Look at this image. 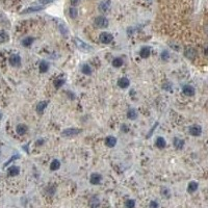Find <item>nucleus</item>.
<instances>
[{
    "label": "nucleus",
    "mask_w": 208,
    "mask_h": 208,
    "mask_svg": "<svg viewBox=\"0 0 208 208\" xmlns=\"http://www.w3.org/2000/svg\"><path fill=\"white\" fill-rule=\"evenodd\" d=\"M19 157H20V156H19V155H15V156H13V157H11V159H9V160H7L6 163H5V165H5V167H6V165H9V163H11V161H14L15 159H18Z\"/></svg>",
    "instance_id": "obj_35"
},
{
    "label": "nucleus",
    "mask_w": 208,
    "mask_h": 208,
    "mask_svg": "<svg viewBox=\"0 0 208 208\" xmlns=\"http://www.w3.org/2000/svg\"><path fill=\"white\" fill-rule=\"evenodd\" d=\"M99 204H100V201H99L98 198H97V197H93L91 200H89V206H91L92 208L98 207Z\"/></svg>",
    "instance_id": "obj_30"
},
{
    "label": "nucleus",
    "mask_w": 208,
    "mask_h": 208,
    "mask_svg": "<svg viewBox=\"0 0 208 208\" xmlns=\"http://www.w3.org/2000/svg\"><path fill=\"white\" fill-rule=\"evenodd\" d=\"M99 40H100V42L102 44L107 45V44H110L112 41H114V35H112L110 32L103 31V32H101L100 35H99Z\"/></svg>",
    "instance_id": "obj_3"
},
{
    "label": "nucleus",
    "mask_w": 208,
    "mask_h": 208,
    "mask_svg": "<svg viewBox=\"0 0 208 208\" xmlns=\"http://www.w3.org/2000/svg\"><path fill=\"white\" fill-rule=\"evenodd\" d=\"M184 145H185L184 141L179 138V137H175L174 140H173V146H174L175 149H177V150H182Z\"/></svg>",
    "instance_id": "obj_15"
},
{
    "label": "nucleus",
    "mask_w": 208,
    "mask_h": 208,
    "mask_svg": "<svg viewBox=\"0 0 208 208\" xmlns=\"http://www.w3.org/2000/svg\"><path fill=\"white\" fill-rule=\"evenodd\" d=\"M9 65L14 68H19L21 66V56L19 54H11L9 56Z\"/></svg>",
    "instance_id": "obj_7"
},
{
    "label": "nucleus",
    "mask_w": 208,
    "mask_h": 208,
    "mask_svg": "<svg viewBox=\"0 0 208 208\" xmlns=\"http://www.w3.org/2000/svg\"><path fill=\"white\" fill-rule=\"evenodd\" d=\"M118 85H119V87H121V89H125L130 85V81H129V79L127 77H122L118 80Z\"/></svg>",
    "instance_id": "obj_13"
},
{
    "label": "nucleus",
    "mask_w": 208,
    "mask_h": 208,
    "mask_svg": "<svg viewBox=\"0 0 208 208\" xmlns=\"http://www.w3.org/2000/svg\"><path fill=\"white\" fill-rule=\"evenodd\" d=\"M9 40V35L5 30H0V44L6 43Z\"/></svg>",
    "instance_id": "obj_24"
},
{
    "label": "nucleus",
    "mask_w": 208,
    "mask_h": 208,
    "mask_svg": "<svg viewBox=\"0 0 208 208\" xmlns=\"http://www.w3.org/2000/svg\"><path fill=\"white\" fill-rule=\"evenodd\" d=\"M140 55L142 58H148L151 55V48L149 46H144L140 50Z\"/></svg>",
    "instance_id": "obj_12"
},
{
    "label": "nucleus",
    "mask_w": 208,
    "mask_h": 208,
    "mask_svg": "<svg viewBox=\"0 0 208 208\" xmlns=\"http://www.w3.org/2000/svg\"><path fill=\"white\" fill-rule=\"evenodd\" d=\"M43 9H44L43 5H35V6H30V7H28V9H24V11H23L21 14L24 15V14H30V13H35V11H42Z\"/></svg>",
    "instance_id": "obj_14"
},
{
    "label": "nucleus",
    "mask_w": 208,
    "mask_h": 208,
    "mask_svg": "<svg viewBox=\"0 0 208 208\" xmlns=\"http://www.w3.org/2000/svg\"><path fill=\"white\" fill-rule=\"evenodd\" d=\"M1 118H2V114H1V112H0V120H1Z\"/></svg>",
    "instance_id": "obj_41"
},
{
    "label": "nucleus",
    "mask_w": 208,
    "mask_h": 208,
    "mask_svg": "<svg viewBox=\"0 0 208 208\" xmlns=\"http://www.w3.org/2000/svg\"><path fill=\"white\" fill-rule=\"evenodd\" d=\"M182 93L183 95H185L186 97H192L195 95V89L194 87L190 84H186L182 87Z\"/></svg>",
    "instance_id": "obj_11"
},
{
    "label": "nucleus",
    "mask_w": 208,
    "mask_h": 208,
    "mask_svg": "<svg viewBox=\"0 0 208 208\" xmlns=\"http://www.w3.org/2000/svg\"><path fill=\"white\" fill-rule=\"evenodd\" d=\"M121 130L123 131L124 133H127L129 132V127L126 124H123V125H121Z\"/></svg>",
    "instance_id": "obj_34"
},
{
    "label": "nucleus",
    "mask_w": 208,
    "mask_h": 208,
    "mask_svg": "<svg viewBox=\"0 0 208 208\" xmlns=\"http://www.w3.org/2000/svg\"><path fill=\"white\" fill-rule=\"evenodd\" d=\"M101 181H102V176L99 173H93L89 177V182L93 185H98L101 183Z\"/></svg>",
    "instance_id": "obj_9"
},
{
    "label": "nucleus",
    "mask_w": 208,
    "mask_h": 208,
    "mask_svg": "<svg viewBox=\"0 0 208 208\" xmlns=\"http://www.w3.org/2000/svg\"><path fill=\"white\" fill-rule=\"evenodd\" d=\"M65 82H66V79H65L64 77H57L54 79V81H53V85H54L55 89H60V87H62V85L65 84Z\"/></svg>",
    "instance_id": "obj_19"
},
{
    "label": "nucleus",
    "mask_w": 208,
    "mask_h": 208,
    "mask_svg": "<svg viewBox=\"0 0 208 208\" xmlns=\"http://www.w3.org/2000/svg\"><path fill=\"white\" fill-rule=\"evenodd\" d=\"M28 130V127L25 124H18L16 127V131L19 135H24Z\"/></svg>",
    "instance_id": "obj_18"
},
{
    "label": "nucleus",
    "mask_w": 208,
    "mask_h": 208,
    "mask_svg": "<svg viewBox=\"0 0 208 208\" xmlns=\"http://www.w3.org/2000/svg\"><path fill=\"white\" fill-rule=\"evenodd\" d=\"M197 54H198L197 50H196L194 47H192V46H188V47H186V48L184 49V56L190 60H194L195 58L197 57Z\"/></svg>",
    "instance_id": "obj_4"
},
{
    "label": "nucleus",
    "mask_w": 208,
    "mask_h": 208,
    "mask_svg": "<svg viewBox=\"0 0 208 208\" xmlns=\"http://www.w3.org/2000/svg\"><path fill=\"white\" fill-rule=\"evenodd\" d=\"M81 132V129L78 128H68L65 129L64 131L62 132V135L65 137H74L76 135H78L79 133Z\"/></svg>",
    "instance_id": "obj_5"
},
{
    "label": "nucleus",
    "mask_w": 208,
    "mask_h": 208,
    "mask_svg": "<svg viewBox=\"0 0 208 208\" xmlns=\"http://www.w3.org/2000/svg\"><path fill=\"white\" fill-rule=\"evenodd\" d=\"M69 16L71 19H76L78 16V11L75 6H71L69 9Z\"/></svg>",
    "instance_id": "obj_29"
},
{
    "label": "nucleus",
    "mask_w": 208,
    "mask_h": 208,
    "mask_svg": "<svg viewBox=\"0 0 208 208\" xmlns=\"http://www.w3.org/2000/svg\"><path fill=\"white\" fill-rule=\"evenodd\" d=\"M49 70V64L47 62H45V60H43V62H40L39 65V71L41 72V73H47Z\"/></svg>",
    "instance_id": "obj_23"
},
{
    "label": "nucleus",
    "mask_w": 208,
    "mask_h": 208,
    "mask_svg": "<svg viewBox=\"0 0 208 208\" xmlns=\"http://www.w3.org/2000/svg\"><path fill=\"white\" fill-rule=\"evenodd\" d=\"M105 145L108 148H114L116 145H117V138L112 135H109L105 138Z\"/></svg>",
    "instance_id": "obj_17"
},
{
    "label": "nucleus",
    "mask_w": 208,
    "mask_h": 208,
    "mask_svg": "<svg viewBox=\"0 0 208 208\" xmlns=\"http://www.w3.org/2000/svg\"><path fill=\"white\" fill-rule=\"evenodd\" d=\"M33 42H34V38H32V37H26V38H24V39L22 40V42H21V44H22L24 47H30V46L33 44Z\"/></svg>",
    "instance_id": "obj_22"
},
{
    "label": "nucleus",
    "mask_w": 208,
    "mask_h": 208,
    "mask_svg": "<svg viewBox=\"0 0 208 208\" xmlns=\"http://www.w3.org/2000/svg\"><path fill=\"white\" fill-rule=\"evenodd\" d=\"M149 206H150V208H158V203L156 201H151Z\"/></svg>",
    "instance_id": "obj_37"
},
{
    "label": "nucleus",
    "mask_w": 208,
    "mask_h": 208,
    "mask_svg": "<svg viewBox=\"0 0 208 208\" xmlns=\"http://www.w3.org/2000/svg\"><path fill=\"white\" fill-rule=\"evenodd\" d=\"M161 194H163L165 198H170V190H168V188L163 187V190H161Z\"/></svg>",
    "instance_id": "obj_33"
},
{
    "label": "nucleus",
    "mask_w": 208,
    "mask_h": 208,
    "mask_svg": "<svg viewBox=\"0 0 208 208\" xmlns=\"http://www.w3.org/2000/svg\"><path fill=\"white\" fill-rule=\"evenodd\" d=\"M60 168V161L58 159H53L50 163V170L51 171H57Z\"/></svg>",
    "instance_id": "obj_28"
},
{
    "label": "nucleus",
    "mask_w": 208,
    "mask_h": 208,
    "mask_svg": "<svg viewBox=\"0 0 208 208\" xmlns=\"http://www.w3.org/2000/svg\"><path fill=\"white\" fill-rule=\"evenodd\" d=\"M160 58H161V60H163V62H168V60H169V58H170L169 51L163 50V52L160 53Z\"/></svg>",
    "instance_id": "obj_31"
},
{
    "label": "nucleus",
    "mask_w": 208,
    "mask_h": 208,
    "mask_svg": "<svg viewBox=\"0 0 208 208\" xmlns=\"http://www.w3.org/2000/svg\"><path fill=\"white\" fill-rule=\"evenodd\" d=\"M155 146L157 147L158 149H163V148H165V146H167V142H165V140L163 136H158L157 138H156Z\"/></svg>",
    "instance_id": "obj_20"
},
{
    "label": "nucleus",
    "mask_w": 208,
    "mask_h": 208,
    "mask_svg": "<svg viewBox=\"0 0 208 208\" xmlns=\"http://www.w3.org/2000/svg\"><path fill=\"white\" fill-rule=\"evenodd\" d=\"M80 1H81V0H70V2H71L72 6H76V5H77Z\"/></svg>",
    "instance_id": "obj_38"
},
{
    "label": "nucleus",
    "mask_w": 208,
    "mask_h": 208,
    "mask_svg": "<svg viewBox=\"0 0 208 208\" xmlns=\"http://www.w3.org/2000/svg\"><path fill=\"white\" fill-rule=\"evenodd\" d=\"M44 143H45V141H44V138H40V140H38L37 142H35V146L41 147L42 145H44Z\"/></svg>",
    "instance_id": "obj_36"
},
{
    "label": "nucleus",
    "mask_w": 208,
    "mask_h": 208,
    "mask_svg": "<svg viewBox=\"0 0 208 208\" xmlns=\"http://www.w3.org/2000/svg\"><path fill=\"white\" fill-rule=\"evenodd\" d=\"M127 118L129 120H135L137 118V111L134 108H129L127 110Z\"/></svg>",
    "instance_id": "obj_25"
},
{
    "label": "nucleus",
    "mask_w": 208,
    "mask_h": 208,
    "mask_svg": "<svg viewBox=\"0 0 208 208\" xmlns=\"http://www.w3.org/2000/svg\"><path fill=\"white\" fill-rule=\"evenodd\" d=\"M39 1L42 3V4H44V5H45V4H48V3L52 2L53 0H39Z\"/></svg>",
    "instance_id": "obj_39"
},
{
    "label": "nucleus",
    "mask_w": 208,
    "mask_h": 208,
    "mask_svg": "<svg viewBox=\"0 0 208 208\" xmlns=\"http://www.w3.org/2000/svg\"><path fill=\"white\" fill-rule=\"evenodd\" d=\"M198 187H199V184L196 181H190L187 185V192L190 194H192V192H195L198 190Z\"/></svg>",
    "instance_id": "obj_21"
},
{
    "label": "nucleus",
    "mask_w": 208,
    "mask_h": 208,
    "mask_svg": "<svg viewBox=\"0 0 208 208\" xmlns=\"http://www.w3.org/2000/svg\"><path fill=\"white\" fill-rule=\"evenodd\" d=\"M188 132L192 136H200L202 134V127L199 125H192L188 129Z\"/></svg>",
    "instance_id": "obj_8"
},
{
    "label": "nucleus",
    "mask_w": 208,
    "mask_h": 208,
    "mask_svg": "<svg viewBox=\"0 0 208 208\" xmlns=\"http://www.w3.org/2000/svg\"><path fill=\"white\" fill-rule=\"evenodd\" d=\"M123 64H124V62L121 57H114L111 62L112 67H114V68H120V67L123 66Z\"/></svg>",
    "instance_id": "obj_27"
},
{
    "label": "nucleus",
    "mask_w": 208,
    "mask_h": 208,
    "mask_svg": "<svg viewBox=\"0 0 208 208\" xmlns=\"http://www.w3.org/2000/svg\"><path fill=\"white\" fill-rule=\"evenodd\" d=\"M81 72H82L84 75H91L93 73V69L89 66V64H84L82 67H81Z\"/></svg>",
    "instance_id": "obj_26"
},
{
    "label": "nucleus",
    "mask_w": 208,
    "mask_h": 208,
    "mask_svg": "<svg viewBox=\"0 0 208 208\" xmlns=\"http://www.w3.org/2000/svg\"><path fill=\"white\" fill-rule=\"evenodd\" d=\"M204 54H205L206 56H208V47H206L205 50H204Z\"/></svg>",
    "instance_id": "obj_40"
},
{
    "label": "nucleus",
    "mask_w": 208,
    "mask_h": 208,
    "mask_svg": "<svg viewBox=\"0 0 208 208\" xmlns=\"http://www.w3.org/2000/svg\"><path fill=\"white\" fill-rule=\"evenodd\" d=\"M73 42H74V44L76 45V47H77L79 50L83 51V52H89V51L92 50L91 46H89V44L84 43L83 41H81L79 38H74Z\"/></svg>",
    "instance_id": "obj_1"
},
{
    "label": "nucleus",
    "mask_w": 208,
    "mask_h": 208,
    "mask_svg": "<svg viewBox=\"0 0 208 208\" xmlns=\"http://www.w3.org/2000/svg\"><path fill=\"white\" fill-rule=\"evenodd\" d=\"M125 206L126 208H134L135 207V201L132 199H129L125 202Z\"/></svg>",
    "instance_id": "obj_32"
},
{
    "label": "nucleus",
    "mask_w": 208,
    "mask_h": 208,
    "mask_svg": "<svg viewBox=\"0 0 208 208\" xmlns=\"http://www.w3.org/2000/svg\"><path fill=\"white\" fill-rule=\"evenodd\" d=\"M98 9L101 14H107L110 9V1L109 0H103L99 3Z\"/></svg>",
    "instance_id": "obj_6"
},
{
    "label": "nucleus",
    "mask_w": 208,
    "mask_h": 208,
    "mask_svg": "<svg viewBox=\"0 0 208 208\" xmlns=\"http://www.w3.org/2000/svg\"><path fill=\"white\" fill-rule=\"evenodd\" d=\"M94 24L96 25V27L101 28V29L106 28L108 26V19L106 18V17H104V16H99V17H97V18L95 19Z\"/></svg>",
    "instance_id": "obj_2"
},
{
    "label": "nucleus",
    "mask_w": 208,
    "mask_h": 208,
    "mask_svg": "<svg viewBox=\"0 0 208 208\" xmlns=\"http://www.w3.org/2000/svg\"><path fill=\"white\" fill-rule=\"evenodd\" d=\"M49 104V101H41V102H39L37 104V106H35V110H37V112L39 114H42L44 112V110L47 108V106H48Z\"/></svg>",
    "instance_id": "obj_10"
},
{
    "label": "nucleus",
    "mask_w": 208,
    "mask_h": 208,
    "mask_svg": "<svg viewBox=\"0 0 208 208\" xmlns=\"http://www.w3.org/2000/svg\"><path fill=\"white\" fill-rule=\"evenodd\" d=\"M19 173H20V168L17 165H11L7 169V175L11 177L17 176V175H19Z\"/></svg>",
    "instance_id": "obj_16"
}]
</instances>
